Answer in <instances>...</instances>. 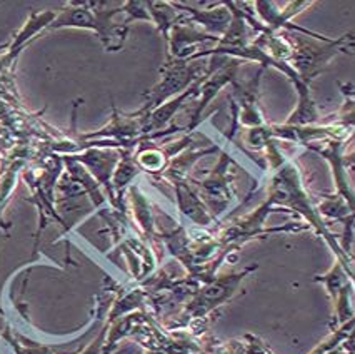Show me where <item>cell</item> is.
Segmentation results:
<instances>
[{"label": "cell", "mask_w": 355, "mask_h": 354, "mask_svg": "<svg viewBox=\"0 0 355 354\" xmlns=\"http://www.w3.org/2000/svg\"><path fill=\"white\" fill-rule=\"evenodd\" d=\"M76 6L77 7H69V9L57 12V17L51 24V28H90L102 40L105 51H119L122 47L123 40L129 34V26L125 22L117 24L114 17L123 12V7L112 10H98L89 9V3H76Z\"/></svg>", "instance_id": "1"}, {"label": "cell", "mask_w": 355, "mask_h": 354, "mask_svg": "<svg viewBox=\"0 0 355 354\" xmlns=\"http://www.w3.org/2000/svg\"><path fill=\"white\" fill-rule=\"evenodd\" d=\"M292 39L295 40V47H292L291 56L295 60L297 69H299L297 76L307 85L309 81L313 79L338 51H344V44L347 42V35L334 40V42H329V45L313 44L309 39L299 37V34H294Z\"/></svg>", "instance_id": "2"}, {"label": "cell", "mask_w": 355, "mask_h": 354, "mask_svg": "<svg viewBox=\"0 0 355 354\" xmlns=\"http://www.w3.org/2000/svg\"><path fill=\"white\" fill-rule=\"evenodd\" d=\"M162 72V81L150 90L147 104L142 107L139 114H150L157 107L165 104L167 99L182 92L184 87H187L196 77H199L197 74H200V67L199 65H189L187 60H177V62L165 65Z\"/></svg>", "instance_id": "3"}, {"label": "cell", "mask_w": 355, "mask_h": 354, "mask_svg": "<svg viewBox=\"0 0 355 354\" xmlns=\"http://www.w3.org/2000/svg\"><path fill=\"white\" fill-rule=\"evenodd\" d=\"M252 269H254V267H247L242 273L222 276V278L209 281L207 286L199 292V296H197L191 306H189V312H191L192 318H204V316L209 314L210 311L229 301L235 292H237L243 278H245Z\"/></svg>", "instance_id": "4"}, {"label": "cell", "mask_w": 355, "mask_h": 354, "mask_svg": "<svg viewBox=\"0 0 355 354\" xmlns=\"http://www.w3.org/2000/svg\"><path fill=\"white\" fill-rule=\"evenodd\" d=\"M230 158L222 155L220 162L216 171L212 172V176L207 180L202 183V191H204V197L209 201L212 211L216 209V212H222L225 209V205L230 201V183H232V177L227 174V169H229Z\"/></svg>", "instance_id": "5"}, {"label": "cell", "mask_w": 355, "mask_h": 354, "mask_svg": "<svg viewBox=\"0 0 355 354\" xmlns=\"http://www.w3.org/2000/svg\"><path fill=\"white\" fill-rule=\"evenodd\" d=\"M57 17V12H34V14L31 15V19H28V22L20 28V32L17 35H15L14 42L9 45V53H7L6 57H3L2 60H0V71L6 67H9V65L14 62L15 59H17V56L20 52H22L24 45H26L28 40H32L34 37L39 34V32H42L45 27H51V24L55 20Z\"/></svg>", "instance_id": "6"}, {"label": "cell", "mask_w": 355, "mask_h": 354, "mask_svg": "<svg viewBox=\"0 0 355 354\" xmlns=\"http://www.w3.org/2000/svg\"><path fill=\"white\" fill-rule=\"evenodd\" d=\"M239 65H241V62H239L237 59L230 60V62L222 64L220 67H218L217 71L209 77V79H205V84L200 85V92H202L200 104L197 107L196 114H193L189 129H193V127L199 124L200 114L204 112V109L209 106V102L216 97L218 90L224 87L227 82H232L235 79V76H237V71H239Z\"/></svg>", "instance_id": "7"}, {"label": "cell", "mask_w": 355, "mask_h": 354, "mask_svg": "<svg viewBox=\"0 0 355 354\" xmlns=\"http://www.w3.org/2000/svg\"><path fill=\"white\" fill-rule=\"evenodd\" d=\"M262 72V71H260ZM260 72L255 79L247 82V84H235V92L239 97V106L242 107L241 122L245 126H259L262 122L259 109H257V85L260 79Z\"/></svg>", "instance_id": "8"}, {"label": "cell", "mask_w": 355, "mask_h": 354, "mask_svg": "<svg viewBox=\"0 0 355 354\" xmlns=\"http://www.w3.org/2000/svg\"><path fill=\"white\" fill-rule=\"evenodd\" d=\"M175 9H182L185 12H191L193 15V22H199L202 26L210 28L212 32H220V34H225V31L229 28L230 22H232V17H230L229 10L220 7V9L216 10H196L189 6H180V3H172Z\"/></svg>", "instance_id": "9"}, {"label": "cell", "mask_w": 355, "mask_h": 354, "mask_svg": "<svg viewBox=\"0 0 355 354\" xmlns=\"http://www.w3.org/2000/svg\"><path fill=\"white\" fill-rule=\"evenodd\" d=\"M177 196H179V203H180V208H182V211L187 214L193 222H197V224L200 226H207L212 222L214 217L210 216L207 209L202 205L200 199L197 197L196 192H192L189 187L180 186L177 189Z\"/></svg>", "instance_id": "10"}, {"label": "cell", "mask_w": 355, "mask_h": 354, "mask_svg": "<svg viewBox=\"0 0 355 354\" xmlns=\"http://www.w3.org/2000/svg\"><path fill=\"white\" fill-rule=\"evenodd\" d=\"M204 40H218L217 35H207L196 32L193 28H185L180 26L172 27V53L173 56H182L185 47H191L192 44L204 42Z\"/></svg>", "instance_id": "11"}]
</instances>
